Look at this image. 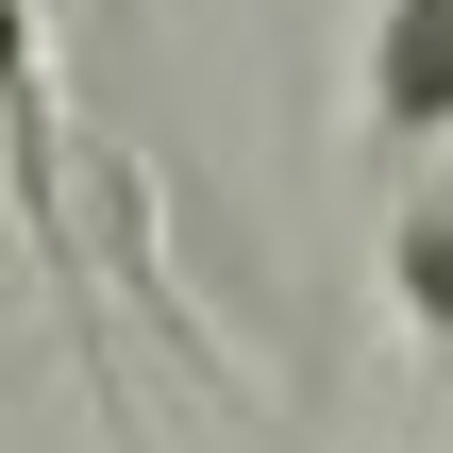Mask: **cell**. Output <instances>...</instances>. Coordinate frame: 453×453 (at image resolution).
Instances as JSON below:
<instances>
[{
	"instance_id": "cell-1",
	"label": "cell",
	"mask_w": 453,
	"mask_h": 453,
	"mask_svg": "<svg viewBox=\"0 0 453 453\" xmlns=\"http://www.w3.org/2000/svg\"><path fill=\"white\" fill-rule=\"evenodd\" d=\"M370 134L453 151V0H370Z\"/></svg>"
},
{
	"instance_id": "cell-2",
	"label": "cell",
	"mask_w": 453,
	"mask_h": 453,
	"mask_svg": "<svg viewBox=\"0 0 453 453\" xmlns=\"http://www.w3.org/2000/svg\"><path fill=\"white\" fill-rule=\"evenodd\" d=\"M387 303H403V336L437 353V387H453V168L387 219Z\"/></svg>"
}]
</instances>
